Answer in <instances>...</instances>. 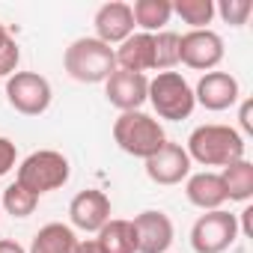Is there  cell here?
Returning <instances> with one entry per match:
<instances>
[{
    "label": "cell",
    "instance_id": "30bf717a",
    "mask_svg": "<svg viewBox=\"0 0 253 253\" xmlns=\"http://www.w3.org/2000/svg\"><path fill=\"white\" fill-rule=\"evenodd\" d=\"M134 232H137V253H167L176 229L170 214L158 211V209H146L140 214H134Z\"/></svg>",
    "mask_w": 253,
    "mask_h": 253
},
{
    "label": "cell",
    "instance_id": "8992f818",
    "mask_svg": "<svg viewBox=\"0 0 253 253\" xmlns=\"http://www.w3.org/2000/svg\"><path fill=\"white\" fill-rule=\"evenodd\" d=\"M238 238V214H229L223 209L203 211L191 226V247L197 253H223Z\"/></svg>",
    "mask_w": 253,
    "mask_h": 253
},
{
    "label": "cell",
    "instance_id": "d4e9b609",
    "mask_svg": "<svg viewBox=\"0 0 253 253\" xmlns=\"http://www.w3.org/2000/svg\"><path fill=\"white\" fill-rule=\"evenodd\" d=\"M18 63H21V48L15 39H9L0 48V78H12L18 72Z\"/></svg>",
    "mask_w": 253,
    "mask_h": 253
},
{
    "label": "cell",
    "instance_id": "ac0fdd59",
    "mask_svg": "<svg viewBox=\"0 0 253 253\" xmlns=\"http://www.w3.org/2000/svg\"><path fill=\"white\" fill-rule=\"evenodd\" d=\"M78 241L81 238L75 235L72 226H66V223H45L33 235L27 253H75Z\"/></svg>",
    "mask_w": 253,
    "mask_h": 253
},
{
    "label": "cell",
    "instance_id": "6da1fadb",
    "mask_svg": "<svg viewBox=\"0 0 253 253\" xmlns=\"http://www.w3.org/2000/svg\"><path fill=\"white\" fill-rule=\"evenodd\" d=\"M244 134L232 125H200V128L191 131L188 137V158L203 164V167H226L232 161H241L244 158Z\"/></svg>",
    "mask_w": 253,
    "mask_h": 253
},
{
    "label": "cell",
    "instance_id": "7a4b0ae2",
    "mask_svg": "<svg viewBox=\"0 0 253 253\" xmlns=\"http://www.w3.org/2000/svg\"><path fill=\"white\" fill-rule=\"evenodd\" d=\"M63 69L78 84H104L116 72V57L113 48L98 42L95 36H81L66 48Z\"/></svg>",
    "mask_w": 253,
    "mask_h": 253
},
{
    "label": "cell",
    "instance_id": "7c38bea8",
    "mask_svg": "<svg viewBox=\"0 0 253 253\" xmlns=\"http://www.w3.org/2000/svg\"><path fill=\"white\" fill-rule=\"evenodd\" d=\"M146 92H149V78L146 75H134V72H122L116 69L107 81H104V95L107 101L128 113V110H140L146 104Z\"/></svg>",
    "mask_w": 253,
    "mask_h": 253
},
{
    "label": "cell",
    "instance_id": "7402d4cb",
    "mask_svg": "<svg viewBox=\"0 0 253 253\" xmlns=\"http://www.w3.org/2000/svg\"><path fill=\"white\" fill-rule=\"evenodd\" d=\"M39 206V197L33 191H27L24 185L12 182L6 191H3V211L12 214V217H30Z\"/></svg>",
    "mask_w": 253,
    "mask_h": 253
},
{
    "label": "cell",
    "instance_id": "83f0119b",
    "mask_svg": "<svg viewBox=\"0 0 253 253\" xmlns=\"http://www.w3.org/2000/svg\"><path fill=\"white\" fill-rule=\"evenodd\" d=\"M75 253H104V250L98 247V241H95V238H84V241H78Z\"/></svg>",
    "mask_w": 253,
    "mask_h": 253
},
{
    "label": "cell",
    "instance_id": "8fae6325",
    "mask_svg": "<svg viewBox=\"0 0 253 253\" xmlns=\"http://www.w3.org/2000/svg\"><path fill=\"white\" fill-rule=\"evenodd\" d=\"M92 27H95V39L104 42V45H122L134 33V15H131V3H122V0H110V3L98 6L95 18H92Z\"/></svg>",
    "mask_w": 253,
    "mask_h": 253
},
{
    "label": "cell",
    "instance_id": "5bb4252c",
    "mask_svg": "<svg viewBox=\"0 0 253 253\" xmlns=\"http://www.w3.org/2000/svg\"><path fill=\"white\" fill-rule=\"evenodd\" d=\"M69 220H72L75 229L98 232L110 220V197L104 191H95V188H86V191L75 194L72 203H69Z\"/></svg>",
    "mask_w": 253,
    "mask_h": 253
},
{
    "label": "cell",
    "instance_id": "9a60e30c",
    "mask_svg": "<svg viewBox=\"0 0 253 253\" xmlns=\"http://www.w3.org/2000/svg\"><path fill=\"white\" fill-rule=\"evenodd\" d=\"M116 69L146 75L155 69V33H131L116 51Z\"/></svg>",
    "mask_w": 253,
    "mask_h": 253
},
{
    "label": "cell",
    "instance_id": "ffe728a7",
    "mask_svg": "<svg viewBox=\"0 0 253 253\" xmlns=\"http://www.w3.org/2000/svg\"><path fill=\"white\" fill-rule=\"evenodd\" d=\"M131 15L140 33H161L173 18V6H170V0H137L131 6Z\"/></svg>",
    "mask_w": 253,
    "mask_h": 253
},
{
    "label": "cell",
    "instance_id": "d6986e66",
    "mask_svg": "<svg viewBox=\"0 0 253 253\" xmlns=\"http://www.w3.org/2000/svg\"><path fill=\"white\" fill-rule=\"evenodd\" d=\"M217 176L223 182V191H226L229 203H250V197H253V164L247 158L226 164Z\"/></svg>",
    "mask_w": 253,
    "mask_h": 253
},
{
    "label": "cell",
    "instance_id": "4316f807",
    "mask_svg": "<svg viewBox=\"0 0 253 253\" xmlns=\"http://www.w3.org/2000/svg\"><path fill=\"white\" fill-rule=\"evenodd\" d=\"M250 107H253V104H250V101H244V104H241V113H238V122H241V131H244V134H250V131H253V119H250Z\"/></svg>",
    "mask_w": 253,
    "mask_h": 253
},
{
    "label": "cell",
    "instance_id": "3957f363",
    "mask_svg": "<svg viewBox=\"0 0 253 253\" xmlns=\"http://www.w3.org/2000/svg\"><path fill=\"white\" fill-rule=\"evenodd\" d=\"M113 140L125 155L146 161L167 143V134L155 116L143 110H128V113H119V119L113 122Z\"/></svg>",
    "mask_w": 253,
    "mask_h": 253
},
{
    "label": "cell",
    "instance_id": "484cf974",
    "mask_svg": "<svg viewBox=\"0 0 253 253\" xmlns=\"http://www.w3.org/2000/svg\"><path fill=\"white\" fill-rule=\"evenodd\" d=\"M18 161V149L9 137H0V176H6Z\"/></svg>",
    "mask_w": 253,
    "mask_h": 253
},
{
    "label": "cell",
    "instance_id": "e0dca14e",
    "mask_svg": "<svg viewBox=\"0 0 253 253\" xmlns=\"http://www.w3.org/2000/svg\"><path fill=\"white\" fill-rule=\"evenodd\" d=\"M95 241L104 253H137V232L134 223L125 217H110L98 232Z\"/></svg>",
    "mask_w": 253,
    "mask_h": 253
},
{
    "label": "cell",
    "instance_id": "cb8c5ba5",
    "mask_svg": "<svg viewBox=\"0 0 253 253\" xmlns=\"http://www.w3.org/2000/svg\"><path fill=\"white\" fill-rule=\"evenodd\" d=\"M250 12H253V3H250V0H220V3L214 6V15H220V18H223L226 24H232V27L247 24Z\"/></svg>",
    "mask_w": 253,
    "mask_h": 253
},
{
    "label": "cell",
    "instance_id": "2e32d148",
    "mask_svg": "<svg viewBox=\"0 0 253 253\" xmlns=\"http://www.w3.org/2000/svg\"><path fill=\"white\" fill-rule=\"evenodd\" d=\"M185 197H188L191 206H197V209H203V211H217V209H223V203H226L223 182H220V176L211 173V170H203V173L188 176V182H185Z\"/></svg>",
    "mask_w": 253,
    "mask_h": 253
},
{
    "label": "cell",
    "instance_id": "603a6c76",
    "mask_svg": "<svg viewBox=\"0 0 253 253\" xmlns=\"http://www.w3.org/2000/svg\"><path fill=\"white\" fill-rule=\"evenodd\" d=\"M173 66H179V33L161 30L155 33V69L170 72Z\"/></svg>",
    "mask_w": 253,
    "mask_h": 253
},
{
    "label": "cell",
    "instance_id": "4fadbf2b",
    "mask_svg": "<svg viewBox=\"0 0 253 253\" xmlns=\"http://www.w3.org/2000/svg\"><path fill=\"white\" fill-rule=\"evenodd\" d=\"M238 98H241V86L229 72H206L194 89V101L214 113L229 110L232 104H238Z\"/></svg>",
    "mask_w": 253,
    "mask_h": 253
},
{
    "label": "cell",
    "instance_id": "f1b7e54d",
    "mask_svg": "<svg viewBox=\"0 0 253 253\" xmlns=\"http://www.w3.org/2000/svg\"><path fill=\"white\" fill-rule=\"evenodd\" d=\"M0 253H27V250L12 238H0Z\"/></svg>",
    "mask_w": 253,
    "mask_h": 253
},
{
    "label": "cell",
    "instance_id": "52a82bcc",
    "mask_svg": "<svg viewBox=\"0 0 253 253\" xmlns=\"http://www.w3.org/2000/svg\"><path fill=\"white\" fill-rule=\"evenodd\" d=\"M51 84L39 72H15L6 78V101L24 116H42L51 107Z\"/></svg>",
    "mask_w": 253,
    "mask_h": 253
},
{
    "label": "cell",
    "instance_id": "277c9868",
    "mask_svg": "<svg viewBox=\"0 0 253 253\" xmlns=\"http://www.w3.org/2000/svg\"><path fill=\"white\" fill-rule=\"evenodd\" d=\"M72 176V167H69V158L57 149H39V152H30L21 164H18V176L15 182L24 185L27 191H33L36 197L42 194H51L57 188H63Z\"/></svg>",
    "mask_w": 253,
    "mask_h": 253
},
{
    "label": "cell",
    "instance_id": "44dd1931",
    "mask_svg": "<svg viewBox=\"0 0 253 253\" xmlns=\"http://www.w3.org/2000/svg\"><path fill=\"white\" fill-rule=\"evenodd\" d=\"M173 15H179L185 24H191V30H206V24H211L214 18V3L211 0H173Z\"/></svg>",
    "mask_w": 253,
    "mask_h": 253
},
{
    "label": "cell",
    "instance_id": "9c48e42d",
    "mask_svg": "<svg viewBox=\"0 0 253 253\" xmlns=\"http://www.w3.org/2000/svg\"><path fill=\"white\" fill-rule=\"evenodd\" d=\"M146 176L155 182V185H182L188 176H191V158L185 152L182 143H164L155 155L146 158Z\"/></svg>",
    "mask_w": 253,
    "mask_h": 253
},
{
    "label": "cell",
    "instance_id": "ba28073f",
    "mask_svg": "<svg viewBox=\"0 0 253 253\" xmlns=\"http://www.w3.org/2000/svg\"><path fill=\"white\" fill-rule=\"evenodd\" d=\"M223 39L214 30H188L179 36V63L194 72H214L223 60Z\"/></svg>",
    "mask_w": 253,
    "mask_h": 253
},
{
    "label": "cell",
    "instance_id": "5b68a950",
    "mask_svg": "<svg viewBox=\"0 0 253 253\" xmlns=\"http://www.w3.org/2000/svg\"><path fill=\"white\" fill-rule=\"evenodd\" d=\"M146 101L155 107L158 119H167V122H182L194 113L197 101H194V89L191 84L179 75V72H158L152 81H149V92H146Z\"/></svg>",
    "mask_w": 253,
    "mask_h": 253
}]
</instances>
